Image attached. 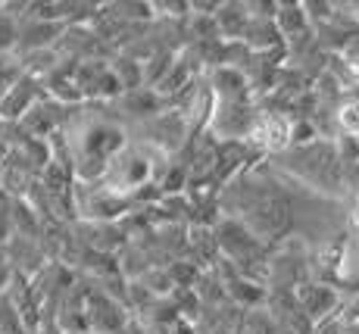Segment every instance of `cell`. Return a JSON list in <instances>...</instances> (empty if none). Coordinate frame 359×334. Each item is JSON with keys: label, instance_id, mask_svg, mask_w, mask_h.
Segmentation results:
<instances>
[{"label": "cell", "instance_id": "6da1fadb", "mask_svg": "<svg viewBox=\"0 0 359 334\" xmlns=\"http://www.w3.org/2000/svg\"><path fill=\"white\" fill-rule=\"evenodd\" d=\"M38 85H41V79H34V75H29V72L19 75L16 85L4 94V100H0V116H4V119H25V116L41 103Z\"/></svg>", "mask_w": 359, "mask_h": 334}, {"label": "cell", "instance_id": "7a4b0ae2", "mask_svg": "<svg viewBox=\"0 0 359 334\" xmlns=\"http://www.w3.org/2000/svg\"><path fill=\"white\" fill-rule=\"evenodd\" d=\"M291 135H294V128L287 125V119H281V116H259V119L250 125V141L266 150L287 147Z\"/></svg>", "mask_w": 359, "mask_h": 334}, {"label": "cell", "instance_id": "3957f363", "mask_svg": "<svg viewBox=\"0 0 359 334\" xmlns=\"http://www.w3.org/2000/svg\"><path fill=\"white\" fill-rule=\"evenodd\" d=\"M122 107H126L131 116H156V113H163L165 100L160 97V91H154V88H137V91L126 94Z\"/></svg>", "mask_w": 359, "mask_h": 334}, {"label": "cell", "instance_id": "277c9868", "mask_svg": "<svg viewBox=\"0 0 359 334\" xmlns=\"http://www.w3.org/2000/svg\"><path fill=\"white\" fill-rule=\"evenodd\" d=\"M212 91H216L219 100H241V94H244V75L234 72L231 66H222L216 72V79H212Z\"/></svg>", "mask_w": 359, "mask_h": 334}, {"label": "cell", "instance_id": "5b68a950", "mask_svg": "<svg viewBox=\"0 0 359 334\" xmlns=\"http://www.w3.org/2000/svg\"><path fill=\"white\" fill-rule=\"evenodd\" d=\"M16 13H4V6H0V53L13 51V47L19 44V29H16Z\"/></svg>", "mask_w": 359, "mask_h": 334}, {"label": "cell", "instance_id": "8992f818", "mask_svg": "<svg viewBox=\"0 0 359 334\" xmlns=\"http://www.w3.org/2000/svg\"><path fill=\"white\" fill-rule=\"evenodd\" d=\"M341 125L347 131H359V103H344L341 107Z\"/></svg>", "mask_w": 359, "mask_h": 334}, {"label": "cell", "instance_id": "52a82bcc", "mask_svg": "<svg viewBox=\"0 0 359 334\" xmlns=\"http://www.w3.org/2000/svg\"><path fill=\"white\" fill-rule=\"evenodd\" d=\"M6 281H13V272H10V260H6V250L0 247V288H4Z\"/></svg>", "mask_w": 359, "mask_h": 334}]
</instances>
